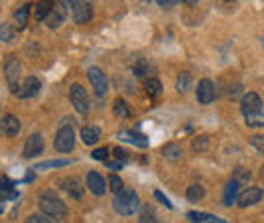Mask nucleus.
<instances>
[{"instance_id": "nucleus-19", "label": "nucleus", "mask_w": 264, "mask_h": 223, "mask_svg": "<svg viewBox=\"0 0 264 223\" xmlns=\"http://www.w3.org/2000/svg\"><path fill=\"white\" fill-rule=\"evenodd\" d=\"M238 191H240V185L236 181H230L226 185V191H224V205L230 207L234 201H236L238 199Z\"/></svg>"}, {"instance_id": "nucleus-3", "label": "nucleus", "mask_w": 264, "mask_h": 223, "mask_svg": "<svg viewBox=\"0 0 264 223\" xmlns=\"http://www.w3.org/2000/svg\"><path fill=\"white\" fill-rule=\"evenodd\" d=\"M20 71H22L20 61L16 57H8L4 63V75H6L8 87L14 95H18V91H20Z\"/></svg>"}, {"instance_id": "nucleus-44", "label": "nucleus", "mask_w": 264, "mask_h": 223, "mask_svg": "<svg viewBox=\"0 0 264 223\" xmlns=\"http://www.w3.org/2000/svg\"><path fill=\"white\" fill-rule=\"evenodd\" d=\"M159 4H161V6H173L175 2H165V0H159Z\"/></svg>"}, {"instance_id": "nucleus-42", "label": "nucleus", "mask_w": 264, "mask_h": 223, "mask_svg": "<svg viewBox=\"0 0 264 223\" xmlns=\"http://www.w3.org/2000/svg\"><path fill=\"white\" fill-rule=\"evenodd\" d=\"M106 167H108L110 171H120V169L124 167V163H120V161H116V163H106Z\"/></svg>"}, {"instance_id": "nucleus-7", "label": "nucleus", "mask_w": 264, "mask_h": 223, "mask_svg": "<svg viewBox=\"0 0 264 223\" xmlns=\"http://www.w3.org/2000/svg\"><path fill=\"white\" fill-rule=\"evenodd\" d=\"M195 95H197V102L199 104H212L214 98H216V85L212 79H201L197 89H195Z\"/></svg>"}, {"instance_id": "nucleus-20", "label": "nucleus", "mask_w": 264, "mask_h": 223, "mask_svg": "<svg viewBox=\"0 0 264 223\" xmlns=\"http://www.w3.org/2000/svg\"><path fill=\"white\" fill-rule=\"evenodd\" d=\"M144 89H146V93H149L151 98H159V95L163 93V83L159 79H155V77L144 79Z\"/></svg>"}, {"instance_id": "nucleus-25", "label": "nucleus", "mask_w": 264, "mask_h": 223, "mask_svg": "<svg viewBox=\"0 0 264 223\" xmlns=\"http://www.w3.org/2000/svg\"><path fill=\"white\" fill-rule=\"evenodd\" d=\"M250 171L248 169H244V167H238L236 171H234V179L232 181H236L238 185H248V181H250Z\"/></svg>"}, {"instance_id": "nucleus-5", "label": "nucleus", "mask_w": 264, "mask_h": 223, "mask_svg": "<svg viewBox=\"0 0 264 223\" xmlns=\"http://www.w3.org/2000/svg\"><path fill=\"white\" fill-rule=\"evenodd\" d=\"M69 100H71L73 108H75L79 114L85 116L87 112H90V98H87L85 89H83L79 83H73V85L69 87Z\"/></svg>"}, {"instance_id": "nucleus-34", "label": "nucleus", "mask_w": 264, "mask_h": 223, "mask_svg": "<svg viewBox=\"0 0 264 223\" xmlns=\"http://www.w3.org/2000/svg\"><path fill=\"white\" fill-rule=\"evenodd\" d=\"M246 124L250 126V128H260V126H264V110L260 114H254V116L246 118Z\"/></svg>"}, {"instance_id": "nucleus-38", "label": "nucleus", "mask_w": 264, "mask_h": 223, "mask_svg": "<svg viewBox=\"0 0 264 223\" xmlns=\"http://www.w3.org/2000/svg\"><path fill=\"white\" fill-rule=\"evenodd\" d=\"M132 71H134V75H144L146 73V63L142 61V59H136V63H134V65H132Z\"/></svg>"}, {"instance_id": "nucleus-10", "label": "nucleus", "mask_w": 264, "mask_h": 223, "mask_svg": "<svg viewBox=\"0 0 264 223\" xmlns=\"http://www.w3.org/2000/svg\"><path fill=\"white\" fill-rule=\"evenodd\" d=\"M69 6H73V20L77 24H85L92 20V4L90 2H69Z\"/></svg>"}, {"instance_id": "nucleus-12", "label": "nucleus", "mask_w": 264, "mask_h": 223, "mask_svg": "<svg viewBox=\"0 0 264 223\" xmlns=\"http://www.w3.org/2000/svg\"><path fill=\"white\" fill-rule=\"evenodd\" d=\"M264 195V191L260 187H248L244 193L238 197V205L240 207H250V205H256Z\"/></svg>"}, {"instance_id": "nucleus-14", "label": "nucleus", "mask_w": 264, "mask_h": 223, "mask_svg": "<svg viewBox=\"0 0 264 223\" xmlns=\"http://www.w3.org/2000/svg\"><path fill=\"white\" fill-rule=\"evenodd\" d=\"M0 130H2L6 136L14 138L20 132V122H18V118L12 116V114H6L2 120H0Z\"/></svg>"}, {"instance_id": "nucleus-33", "label": "nucleus", "mask_w": 264, "mask_h": 223, "mask_svg": "<svg viewBox=\"0 0 264 223\" xmlns=\"http://www.w3.org/2000/svg\"><path fill=\"white\" fill-rule=\"evenodd\" d=\"M208 148H210V136H197V138H193V150L203 152V150H208Z\"/></svg>"}, {"instance_id": "nucleus-30", "label": "nucleus", "mask_w": 264, "mask_h": 223, "mask_svg": "<svg viewBox=\"0 0 264 223\" xmlns=\"http://www.w3.org/2000/svg\"><path fill=\"white\" fill-rule=\"evenodd\" d=\"M138 223H161V221L157 219V215H155V211H153L151 207H144L142 213H140Z\"/></svg>"}, {"instance_id": "nucleus-9", "label": "nucleus", "mask_w": 264, "mask_h": 223, "mask_svg": "<svg viewBox=\"0 0 264 223\" xmlns=\"http://www.w3.org/2000/svg\"><path fill=\"white\" fill-rule=\"evenodd\" d=\"M45 148V142H43V136L41 134H31L24 142V148H22V156L24 158H35L43 152Z\"/></svg>"}, {"instance_id": "nucleus-21", "label": "nucleus", "mask_w": 264, "mask_h": 223, "mask_svg": "<svg viewBox=\"0 0 264 223\" xmlns=\"http://www.w3.org/2000/svg\"><path fill=\"white\" fill-rule=\"evenodd\" d=\"M120 138L132 142V144H136V146H140V148H146V146H149V140H146L142 134H138V132H122Z\"/></svg>"}, {"instance_id": "nucleus-36", "label": "nucleus", "mask_w": 264, "mask_h": 223, "mask_svg": "<svg viewBox=\"0 0 264 223\" xmlns=\"http://www.w3.org/2000/svg\"><path fill=\"white\" fill-rule=\"evenodd\" d=\"M24 223H59V221L43 213V215H31V217H28Z\"/></svg>"}, {"instance_id": "nucleus-24", "label": "nucleus", "mask_w": 264, "mask_h": 223, "mask_svg": "<svg viewBox=\"0 0 264 223\" xmlns=\"http://www.w3.org/2000/svg\"><path fill=\"white\" fill-rule=\"evenodd\" d=\"M203 197H205V189H203L201 185L195 183V185L187 187V199H189V201L195 203V201H199V199H203Z\"/></svg>"}, {"instance_id": "nucleus-31", "label": "nucleus", "mask_w": 264, "mask_h": 223, "mask_svg": "<svg viewBox=\"0 0 264 223\" xmlns=\"http://www.w3.org/2000/svg\"><path fill=\"white\" fill-rule=\"evenodd\" d=\"M108 185H110L108 189H110V191H114L116 195H118L120 191L124 189V183H122V179H120L118 175H110V179H108Z\"/></svg>"}, {"instance_id": "nucleus-32", "label": "nucleus", "mask_w": 264, "mask_h": 223, "mask_svg": "<svg viewBox=\"0 0 264 223\" xmlns=\"http://www.w3.org/2000/svg\"><path fill=\"white\" fill-rule=\"evenodd\" d=\"M187 219H189L191 223H205V221L212 219V215H210V213H201V211H189V213H187Z\"/></svg>"}, {"instance_id": "nucleus-11", "label": "nucleus", "mask_w": 264, "mask_h": 223, "mask_svg": "<svg viewBox=\"0 0 264 223\" xmlns=\"http://www.w3.org/2000/svg\"><path fill=\"white\" fill-rule=\"evenodd\" d=\"M108 185V181L100 175V173H96V171H90L87 173V187H90V191L94 195H98V197H102L104 193H106V187Z\"/></svg>"}, {"instance_id": "nucleus-26", "label": "nucleus", "mask_w": 264, "mask_h": 223, "mask_svg": "<svg viewBox=\"0 0 264 223\" xmlns=\"http://www.w3.org/2000/svg\"><path fill=\"white\" fill-rule=\"evenodd\" d=\"M189 85H191V73L181 71L179 77H177V91H179V93H185V91L189 89Z\"/></svg>"}, {"instance_id": "nucleus-2", "label": "nucleus", "mask_w": 264, "mask_h": 223, "mask_svg": "<svg viewBox=\"0 0 264 223\" xmlns=\"http://www.w3.org/2000/svg\"><path fill=\"white\" fill-rule=\"evenodd\" d=\"M39 207H41V211H43L45 215H49V217H53V219H61V217L67 215L65 203H63L59 197H57L53 191H47V193H43V195L39 197Z\"/></svg>"}, {"instance_id": "nucleus-4", "label": "nucleus", "mask_w": 264, "mask_h": 223, "mask_svg": "<svg viewBox=\"0 0 264 223\" xmlns=\"http://www.w3.org/2000/svg\"><path fill=\"white\" fill-rule=\"evenodd\" d=\"M75 146V132L71 126H61L59 130H57L55 134V150H59V152H69L73 150Z\"/></svg>"}, {"instance_id": "nucleus-23", "label": "nucleus", "mask_w": 264, "mask_h": 223, "mask_svg": "<svg viewBox=\"0 0 264 223\" xmlns=\"http://www.w3.org/2000/svg\"><path fill=\"white\" fill-rule=\"evenodd\" d=\"M130 106L124 100H116L114 102V116L116 118H130Z\"/></svg>"}, {"instance_id": "nucleus-18", "label": "nucleus", "mask_w": 264, "mask_h": 223, "mask_svg": "<svg viewBox=\"0 0 264 223\" xmlns=\"http://www.w3.org/2000/svg\"><path fill=\"white\" fill-rule=\"evenodd\" d=\"M0 197L4 201L6 199H16V191H14V183L8 177H0Z\"/></svg>"}, {"instance_id": "nucleus-37", "label": "nucleus", "mask_w": 264, "mask_h": 223, "mask_svg": "<svg viewBox=\"0 0 264 223\" xmlns=\"http://www.w3.org/2000/svg\"><path fill=\"white\" fill-rule=\"evenodd\" d=\"M250 144H252L260 154H264V136H262V134L252 136V138H250Z\"/></svg>"}, {"instance_id": "nucleus-43", "label": "nucleus", "mask_w": 264, "mask_h": 223, "mask_svg": "<svg viewBox=\"0 0 264 223\" xmlns=\"http://www.w3.org/2000/svg\"><path fill=\"white\" fill-rule=\"evenodd\" d=\"M208 223H228V221H224V219H220V217H212Z\"/></svg>"}, {"instance_id": "nucleus-22", "label": "nucleus", "mask_w": 264, "mask_h": 223, "mask_svg": "<svg viewBox=\"0 0 264 223\" xmlns=\"http://www.w3.org/2000/svg\"><path fill=\"white\" fill-rule=\"evenodd\" d=\"M28 10H31V6H28V4H22L20 8L14 10V20H16V24L20 28H24L26 22H28Z\"/></svg>"}, {"instance_id": "nucleus-17", "label": "nucleus", "mask_w": 264, "mask_h": 223, "mask_svg": "<svg viewBox=\"0 0 264 223\" xmlns=\"http://www.w3.org/2000/svg\"><path fill=\"white\" fill-rule=\"evenodd\" d=\"M100 128L98 126H85V128H81V142L87 144V146H92L100 140Z\"/></svg>"}, {"instance_id": "nucleus-15", "label": "nucleus", "mask_w": 264, "mask_h": 223, "mask_svg": "<svg viewBox=\"0 0 264 223\" xmlns=\"http://www.w3.org/2000/svg\"><path fill=\"white\" fill-rule=\"evenodd\" d=\"M61 189L65 191V193H69V197H73V199H81V195H83V187H81V183L75 179V177H65V179H61Z\"/></svg>"}, {"instance_id": "nucleus-40", "label": "nucleus", "mask_w": 264, "mask_h": 223, "mask_svg": "<svg viewBox=\"0 0 264 223\" xmlns=\"http://www.w3.org/2000/svg\"><path fill=\"white\" fill-rule=\"evenodd\" d=\"M155 199H159V201H161V203H163L167 209H173V203H171V201H169V199H167V197L161 193V191H155Z\"/></svg>"}, {"instance_id": "nucleus-1", "label": "nucleus", "mask_w": 264, "mask_h": 223, "mask_svg": "<svg viewBox=\"0 0 264 223\" xmlns=\"http://www.w3.org/2000/svg\"><path fill=\"white\" fill-rule=\"evenodd\" d=\"M112 203H114V211L118 215H124V217L134 215L140 209V199L136 195V191L134 189H126V187L114 197Z\"/></svg>"}, {"instance_id": "nucleus-46", "label": "nucleus", "mask_w": 264, "mask_h": 223, "mask_svg": "<svg viewBox=\"0 0 264 223\" xmlns=\"http://www.w3.org/2000/svg\"><path fill=\"white\" fill-rule=\"evenodd\" d=\"M262 179H264V167H262Z\"/></svg>"}, {"instance_id": "nucleus-29", "label": "nucleus", "mask_w": 264, "mask_h": 223, "mask_svg": "<svg viewBox=\"0 0 264 223\" xmlns=\"http://www.w3.org/2000/svg\"><path fill=\"white\" fill-rule=\"evenodd\" d=\"M51 8H53V4H49V2H39L37 8H35V18H37V20H45V18L49 16Z\"/></svg>"}, {"instance_id": "nucleus-27", "label": "nucleus", "mask_w": 264, "mask_h": 223, "mask_svg": "<svg viewBox=\"0 0 264 223\" xmlns=\"http://www.w3.org/2000/svg\"><path fill=\"white\" fill-rule=\"evenodd\" d=\"M69 161H65V158H61V161H45V163H39L35 167V171H45V169H59V167H67Z\"/></svg>"}, {"instance_id": "nucleus-6", "label": "nucleus", "mask_w": 264, "mask_h": 223, "mask_svg": "<svg viewBox=\"0 0 264 223\" xmlns=\"http://www.w3.org/2000/svg\"><path fill=\"white\" fill-rule=\"evenodd\" d=\"M240 108H242V114L244 118H250L254 114H260L264 108H262V100H260V95L254 93V91H248L242 95V102H240Z\"/></svg>"}, {"instance_id": "nucleus-41", "label": "nucleus", "mask_w": 264, "mask_h": 223, "mask_svg": "<svg viewBox=\"0 0 264 223\" xmlns=\"http://www.w3.org/2000/svg\"><path fill=\"white\" fill-rule=\"evenodd\" d=\"M114 154H116V158H120V163H124V161H126V158H128V154H126V150H124V148H118V146H116V148H114Z\"/></svg>"}, {"instance_id": "nucleus-16", "label": "nucleus", "mask_w": 264, "mask_h": 223, "mask_svg": "<svg viewBox=\"0 0 264 223\" xmlns=\"http://www.w3.org/2000/svg\"><path fill=\"white\" fill-rule=\"evenodd\" d=\"M63 20H65V10L61 8V4H53V8H51L49 16L45 18V24H47V28H51V30L59 28V26L63 24Z\"/></svg>"}, {"instance_id": "nucleus-13", "label": "nucleus", "mask_w": 264, "mask_h": 223, "mask_svg": "<svg viewBox=\"0 0 264 223\" xmlns=\"http://www.w3.org/2000/svg\"><path fill=\"white\" fill-rule=\"evenodd\" d=\"M39 89H41V81L37 79V77H26L24 81H22V85H20V91H18V98H22V100H28V98H35V95L39 93Z\"/></svg>"}, {"instance_id": "nucleus-45", "label": "nucleus", "mask_w": 264, "mask_h": 223, "mask_svg": "<svg viewBox=\"0 0 264 223\" xmlns=\"http://www.w3.org/2000/svg\"><path fill=\"white\" fill-rule=\"evenodd\" d=\"M4 205H6V201H0V213H4Z\"/></svg>"}, {"instance_id": "nucleus-28", "label": "nucleus", "mask_w": 264, "mask_h": 223, "mask_svg": "<svg viewBox=\"0 0 264 223\" xmlns=\"http://www.w3.org/2000/svg\"><path fill=\"white\" fill-rule=\"evenodd\" d=\"M12 37H14V28H12V24H8V22L0 24V41H2V43H10Z\"/></svg>"}, {"instance_id": "nucleus-8", "label": "nucleus", "mask_w": 264, "mask_h": 223, "mask_svg": "<svg viewBox=\"0 0 264 223\" xmlns=\"http://www.w3.org/2000/svg\"><path fill=\"white\" fill-rule=\"evenodd\" d=\"M87 77H90V83L94 85L96 95H104L108 91V77H106V73L102 69L90 67V69H87Z\"/></svg>"}, {"instance_id": "nucleus-35", "label": "nucleus", "mask_w": 264, "mask_h": 223, "mask_svg": "<svg viewBox=\"0 0 264 223\" xmlns=\"http://www.w3.org/2000/svg\"><path fill=\"white\" fill-rule=\"evenodd\" d=\"M163 154L167 158H179L181 156V148H179V144H167L163 148Z\"/></svg>"}, {"instance_id": "nucleus-39", "label": "nucleus", "mask_w": 264, "mask_h": 223, "mask_svg": "<svg viewBox=\"0 0 264 223\" xmlns=\"http://www.w3.org/2000/svg\"><path fill=\"white\" fill-rule=\"evenodd\" d=\"M108 152H110V150L104 148V146H102V148H96V150L92 152V158H94V161H106V158H108Z\"/></svg>"}]
</instances>
